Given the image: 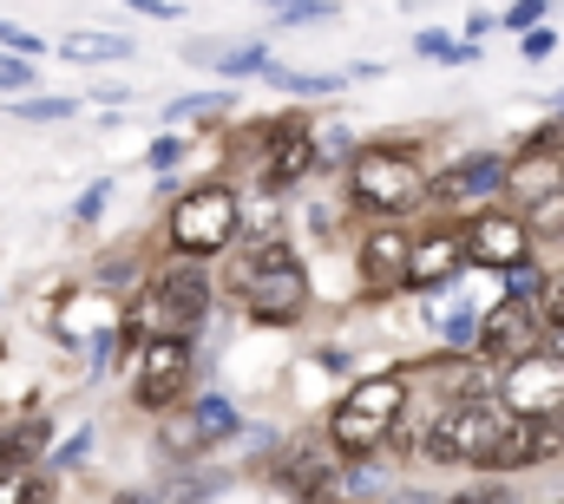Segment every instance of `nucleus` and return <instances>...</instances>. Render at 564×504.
<instances>
[{
	"instance_id": "8",
	"label": "nucleus",
	"mask_w": 564,
	"mask_h": 504,
	"mask_svg": "<svg viewBox=\"0 0 564 504\" xmlns=\"http://www.w3.org/2000/svg\"><path fill=\"white\" fill-rule=\"evenodd\" d=\"M144 315H151L158 335H191V328H204V315H210V275H204V262L177 255L171 269H158Z\"/></svg>"
},
{
	"instance_id": "22",
	"label": "nucleus",
	"mask_w": 564,
	"mask_h": 504,
	"mask_svg": "<svg viewBox=\"0 0 564 504\" xmlns=\"http://www.w3.org/2000/svg\"><path fill=\"white\" fill-rule=\"evenodd\" d=\"M381 492H388V479H381V472H375L368 459L341 472V504H375V498H381Z\"/></svg>"
},
{
	"instance_id": "10",
	"label": "nucleus",
	"mask_w": 564,
	"mask_h": 504,
	"mask_svg": "<svg viewBox=\"0 0 564 504\" xmlns=\"http://www.w3.org/2000/svg\"><path fill=\"white\" fill-rule=\"evenodd\" d=\"M545 315L532 308V302H512V295H499L486 315H479V361L499 374V368H512L519 354H532V348H545Z\"/></svg>"
},
{
	"instance_id": "9",
	"label": "nucleus",
	"mask_w": 564,
	"mask_h": 504,
	"mask_svg": "<svg viewBox=\"0 0 564 504\" xmlns=\"http://www.w3.org/2000/svg\"><path fill=\"white\" fill-rule=\"evenodd\" d=\"M466 255H473V269H492V275H506V269H519V262H539V237H532L525 210H512V204H492V210L466 217Z\"/></svg>"
},
{
	"instance_id": "29",
	"label": "nucleus",
	"mask_w": 564,
	"mask_h": 504,
	"mask_svg": "<svg viewBox=\"0 0 564 504\" xmlns=\"http://www.w3.org/2000/svg\"><path fill=\"white\" fill-rule=\"evenodd\" d=\"M26 86H33V59L0 53V92H26Z\"/></svg>"
},
{
	"instance_id": "4",
	"label": "nucleus",
	"mask_w": 564,
	"mask_h": 504,
	"mask_svg": "<svg viewBox=\"0 0 564 504\" xmlns=\"http://www.w3.org/2000/svg\"><path fill=\"white\" fill-rule=\"evenodd\" d=\"M506 426H512V413H506L499 399L440 406V413L421 426V459H433V465H473V472H486V459H492V446L506 439Z\"/></svg>"
},
{
	"instance_id": "28",
	"label": "nucleus",
	"mask_w": 564,
	"mask_h": 504,
	"mask_svg": "<svg viewBox=\"0 0 564 504\" xmlns=\"http://www.w3.org/2000/svg\"><path fill=\"white\" fill-rule=\"evenodd\" d=\"M539 315H545V328H564V262L545 275V295H539Z\"/></svg>"
},
{
	"instance_id": "11",
	"label": "nucleus",
	"mask_w": 564,
	"mask_h": 504,
	"mask_svg": "<svg viewBox=\"0 0 564 504\" xmlns=\"http://www.w3.org/2000/svg\"><path fill=\"white\" fill-rule=\"evenodd\" d=\"M184 386H191V341L184 335L139 341V354H132V399H139L144 413H164Z\"/></svg>"
},
{
	"instance_id": "21",
	"label": "nucleus",
	"mask_w": 564,
	"mask_h": 504,
	"mask_svg": "<svg viewBox=\"0 0 564 504\" xmlns=\"http://www.w3.org/2000/svg\"><path fill=\"white\" fill-rule=\"evenodd\" d=\"M414 53H421V59H440V66H466V59H479L473 40H446L440 26H421V33H414Z\"/></svg>"
},
{
	"instance_id": "19",
	"label": "nucleus",
	"mask_w": 564,
	"mask_h": 504,
	"mask_svg": "<svg viewBox=\"0 0 564 504\" xmlns=\"http://www.w3.org/2000/svg\"><path fill=\"white\" fill-rule=\"evenodd\" d=\"M191 426H197V432H204V446H210V439H237V426H243V419H237V406H230L224 393H204V399L191 406Z\"/></svg>"
},
{
	"instance_id": "25",
	"label": "nucleus",
	"mask_w": 564,
	"mask_h": 504,
	"mask_svg": "<svg viewBox=\"0 0 564 504\" xmlns=\"http://www.w3.org/2000/svg\"><path fill=\"white\" fill-rule=\"evenodd\" d=\"M545 13H552V0H512V7H506V13H499V26H506V33H519V40H525V33H532V26H545Z\"/></svg>"
},
{
	"instance_id": "17",
	"label": "nucleus",
	"mask_w": 564,
	"mask_h": 504,
	"mask_svg": "<svg viewBox=\"0 0 564 504\" xmlns=\"http://www.w3.org/2000/svg\"><path fill=\"white\" fill-rule=\"evenodd\" d=\"M263 79L282 86V92H295V99H328V92H341L355 73H295V66H270Z\"/></svg>"
},
{
	"instance_id": "32",
	"label": "nucleus",
	"mask_w": 564,
	"mask_h": 504,
	"mask_svg": "<svg viewBox=\"0 0 564 504\" xmlns=\"http://www.w3.org/2000/svg\"><path fill=\"white\" fill-rule=\"evenodd\" d=\"M106 204H112V184H106V177H99V184H93V190H86V197H79V204H73V217H79V223H93V217H99V210H106Z\"/></svg>"
},
{
	"instance_id": "44",
	"label": "nucleus",
	"mask_w": 564,
	"mask_h": 504,
	"mask_svg": "<svg viewBox=\"0 0 564 504\" xmlns=\"http://www.w3.org/2000/svg\"><path fill=\"white\" fill-rule=\"evenodd\" d=\"M0 33H7V26H0Z\"/></svg>"
},
{
	"instance_id": "36",
	"label": "nucleus",
	"mask_w": 564,
	"mask_h": 504,
	"mask_svg": "<svg viewBox=\"0 0 564 504\" xmlns=\"http://www.w3.org/2000/svg\"><path fill=\"white\" fill-rule=\"evenodd\" d=\"M0 46H7V53H20V59H33V53H40V40H33V33H20V26H7V33H0Z\"/></svg>"
},
{
	"instance_id": "3",
	"label": "nucleus",
	"mask_w": 564,
	"mask_h": 504,
	"mask_svg": "<svg viewBox=\"0 0 564 504\" xmlns=\"http://www.w3.org/2000/svg\"><path fill=\"white\" fill-rule=\"evenodd\" d=\"M237 288H243L250 321H263V328H289V321H302V308H308V275H302V262L289 255V243H276V237H263L257 250H243Z\"/></svg>"
},
{
	"instance_id": "42",
	"label": "nucleus",
	"mask_w": 564,
	"mask_h": 504,
	"mask_svg": "<svg viewBox=\"0 0 564 504\" xmlns=\"http://www.w3.org/2000/svg\"><path fill=\"white\" fill-rule=\"evenodd\" d=\"M552 119H564V92H558V99H552Z\"/></svg>"
},
{
	"instance_id": "43",
	"label": "nucleus",
	"mask_w": 564,
	"mask_h": 504,
	"mask_svg": "<svg viewBox=\"0 0 564 504\" xmlns=\"http://www.w3.org/2000/svg\"><path fill=\"white\" fill-rule=\"evenodd\" d=\"M119 504H151V498H139V492H126V498H119Z\"/></svg>"
},
{
	"instance_id": "34",
	"label": "nucleus",
	"mask_w": 564,
	"mask_h": 504,
	"mask_svg": "<svg viewBox=\"0 0 564 504\" xmlns=\"http://www.w3.org/2000/svg\"><path fill=\"white\" fill-rule=\"evenodd\" d=\"M112 354H119V335L106 328V335H99V341L86 348V361H93V374H106V368H112Z\"/></svg>"
},
{
	"instance_id": "30",
	"label": "nucleus",
	"mask_w": 564,
	"mask_h": 504,
	"mask_svg": "<svg viewBox=\"0 0 564 504\" xmlns=\"http://www.w3.org/2000/svg\"><path fill=\"white\" fill-rule=\"evenodd\" d=\"M519 53H525L532 66H539V59H552V53H558V26H532V33L519 40Z\"/></svg>"
},
{
	"instance_id": "24",
	"label": "nucleus",
	"mask_w": 564,
	"mask_h": 504,
	"mask_svg": "<svg viewBox=\"0 0 564 504\" xmlns=\"http://www.w3.org/2000/svg\"><path fill=\"white\" fill-rule=\"evenodd\" d=\"M79 106L73 99H13V119H26V125H66Z\"/></svg>"
},
{
	"instance_id": "12",
	"label": "nucleus",
	"mask_w": 564,
	"mask_h": 504,
	"mask_svg": "<svg viewBox=\"0 0 564 504\" xmlns=\"http://www.w3.org/2000/svg\"><path fill=\"white\" fill-rule=\"evenodd\" d=\"M466 269H473V255H466V223H433V230L414 237L408 288H414V295H440V288H453Z\"/></svg>"
},
{
	"instance_id": "6",
	"label": "nucleus",
	"mask_w": 564,
	"mask_h": 504,
	"mask_svg": "<svg viewBox=\"0 0 564 504\" xmlns=\"http://www.w3.org/2000/svg\"><path fill=\"white\" fill-rule=\"evenodd\" d=\"M492 399H499L506 413H519V419H564V361L552 348L519 354L512 368H499Z\"/></svg>"
},
{
	"instance_id": "38",
	"label": "nucleus",
	"mask_w": 564,
	"mask_h": 504,
	"mask_svg": "<svg viewBox=\"0 0 564 504\" xmlns=\"http://www.w3.org/2000/svg\"><path fill=\"white\" fill-rule=\"evenodd\" d=\"M126 7H139V13H151V20H177V7H171V0H126Z\"/></svg>"
},
{
	"instance_id": "5",
	"label": "nucleus",
	"mask_w": 564,
	"mask_h": 504,
	"mask_svg": "<svg viewBox=\"0 0 564 504\" xmlns=\"http://www.w3.org/2000/svg\"><path fill=\"white\" fill-rule=\"evenodd\" d=\"M237 223H243L237 190L204 184V190L177 197V210H171V250L191 255V262H204V255H217V250H230V243H237Z\"/></svg>"
},
{
	"instance_id": "1",
	"label": "nucleus",
	"mask_w": 564,
	"mask_h": 504,
	"mask_svg": "<svg viewBox=\"0 0 564 504\" xmlns=\"http://www.w3.org/2000/svg\"><path fill=\"white\" fill-rule=\"evenodd\" d=\"M408 399H414V374H375V380H355L335 413H328V446L341 459H375L401 419H408Z\"/></svg>"
},
{
	"instance_id": "37",
	"label": "nucleus",
	"mask_w": 564,
	"mask_h": 504,
	"mask_svg": "<svg viewBox=\"0 0 564 504\" xmlns=\"http://www.w3.org/2000/svg\"><path fill=\"white\" fill-rule=\"evenodd\" d=\"M177 157H184V144H177V138H158V144H151V164H158V171H171Z\"/></svg>"
},
{
	"instance_id": "23",
	"label": "nucleus",
	"mask_w": 564,
	"mask_h": 504,
	"mask_svg": "<svg viewBox=\"0 0 564 504\" xmlns=\"http://www.w3.org/2000/svg\"><path fill=\"white\" fill-rule=\"evenodd\" d=\"M545 275H552L545 262H519V269H506L499 282H506V295H512V302H532V308H539V295H545Z\"/></svg>"
},
{
	"instance_id": "40",
	"label": "nucleus",
	"mask_w": 564,
	"mask_h": 504,
	"mask_svg": "<svg viewBox=\"0 0 564 504\" xmlns=\"http://www.w3.org/2000/svg\"><path fill=\"white\" fill-rule=\"evenodd\" d=\"M545 348H552V354L564 361V328H552V335H545Z\"/></svg>"
},
{
	"instance_id": "15",
	"label": "nucleus",
	"mask_w": 564,
	"mask_h": 504,
	"mask_svg": "<svg viewBox=\"0 0 564 504\" xmlns=\"http://www.w3.org/2000/svg\"><path fill=\"white\" fill-rule=\"evenodd\" d=\"M408 262H414V237L401 230V223H381V230H368L361 237V282L368 288H408Z\"/></svg>"
},
{
	"instance_id": "20",
	"label": "nucleus",
	"mask_w": 564,
	"mask_h": 504,
	"mask_svg": "<svg viewBox=\"0 0 564 504\" xmlns=\"http://www.w3.org/2000/svg\"><path fill=\"white\" fill-rule=\"evenodd\" d=\"M59 53H66V59H86V66H93V59H132V40H126V33H73Z\"/></svg>"
},
{
	"instance_id": "27",
	"label": "nucleus",
	"mask_w": 564,
	"mask_h": 504,
	"mask_svg": "<svg viewBox=\"0 0 564 504\" xmlns=\"http://www.w3.org/2000/svg\"><path fill=\"white\" fill-rule=\"evenodd\" d=\"M217 112H230V92H191L171 106V119H217Z\"/></svg>"
},
{
	"instance_id": "26",
	"label": "nucleus",
	"mask_w": 564,
	"mask_h": 504,
	"mask_svg": "<svg viewBox=\"0 0 564 504\" xmlns=\"http://www.w3.org/2000/svg\"><path fill=\"white\" fill-rule=\"evenodd\" d=\"M453 504H525V498L512 492V479H479V485H466Z\"/></svg>"
},
{
	"instance_id": "31",
	"label": "nucleus",
	"mask_w": 564,
	"mask_h": 504,
	"mask_svg": "<svg viewBox=\"0 0 564 504\" xmlns=\"http://www.w3.org/2000/svg\"><path fill=\"white\" fill-rule=\"evenodd\" d=\"M210 492H224V479H217V472H204V479H184V485L171 492V504H204Z\"/></svg>"
},
{
	"instance_id": "13",
	"label": "nucleus",
	"mask_w": 564,
	"mask_h": 504,
	"mask_svg": "<svg viewBox=\"0 0 564 504\" xmlns=\"http://www.w3.org/2000/svg\"><path fill=\"white\" fill-rule=\"evenodd\" d=\"M341 452L335 446H295L282 459V492L295 504H341Z\"/></svg>"
},
{
	"instance_id": "39",
	"label": "nucleus",
	"mask_w": 564,
	"mask_h": 504,
	"mask_svg": "<svg viewBox=\"0 0 564 504\" xmlns=\"http://www.w3.org/2000/svg\"><path fill=\"white\" fill-rule=\"evenodd\" d=\"M492 26H499V20H492V13H473V20H466V40H473V46H479V40H486V33H492Z\"/></svg>"
},
{
	"instance_id": "33",
	"label": "nucleus",
	"mask_w": 564,
	"mask_h": 504,
	"mask_svg": "<svg viewBox=\"0 0 564 504\" xmlns=\"http://www.w3.org/2000/svg\"><path fill=\"white\" fill-rule=\"evenodd\" d=\"M0 504H40V485L20 479V472H7V479H0Z\"/></svg>"
},
{
	"instance_id": "18",
	"label": "nucleus",
	"mask_w": 564,
	"mask_h": 504,
	"mask_svg": "<svg viewBox=\"0 0 564 504\" xmlns=\"http://www.w3.org/2000/svg\"><path fill=\"white\" fill-rule=\"evenodd\" d=\"M433 328H440V354H479V308H446Z\"/></svg>"
},
{
	"instance_id": "41",
	"label": "nucleus",
	"mask_w": 564,
	"mask_h": 504,
	"mask_svg": "<svg viewBox=\"0 0 564 504\" xmlns=\"http://www.w3.org/2000/svg\"><path fill=\"white\" fill-rule=\"evenodd\" d=\"M270 7H282V13H295V7H308V0H270Z\"/></svg>"
},
{
	"instance_id": "7",
	"label": "nucleus",
	"mask_w": 564,
	"mask_h": 504,
	"mask_svg": "<svg viewBox=\"0 0 564 504\" xmlns=\"http://www.w3.org/2000/svg\"><path fill=\"white\" fill-rule=\"evenodd\" d=\"M512 197V157L506 151H466V157H453L440 177H433V204H446V210H492V204H506Z\"/></svg>"
},
{
	"instance_id": "16",
	"label": "nucleus",
	"mask_w": 564,
	"mask_h": 504,
	"mask_svg": "<svg viewBox=\"0 0 564 504\" xmlns=\"http://www.w3.org/2000/svg\"><path fill=\"white\" fill-rule=\"evenodd\" d=\"M53 335H59V341H86V348H93V341L106 335V302H99V288H73V295L53 308Z\"/></svg>"
},
{
	"instance_id": "35",
	"label": "nucleus",
	"mask_w": 564,
	"mask_h": 504,
	"mask_svg": "<svg viewBox=\"0 0 564 504\" xmlns=\"http://www.w3.org/2000/svg\"><path fill=\"white\" fill-rule=\"evenodd\" d=\"M86 446H93V426H79V432L53 452V465H79V459H86Z\"/></svg>"
},
{
	"instance_id": "2",
	"label": "nucleus",
	"mask_w": 564,
	"mask_h": 504,
	"mask_svg": "<svg viewBox=\"0 0 564 504\" xmlns=\"http://www.w3.org/2000/svg\"><path fill=\"white\" fill-rule=\"evenodd\" d=\"M348 204L381 217V223H401L408 210L433 204V177L408 144H361L348 157Z\"/></svg>"
},
{
	"instance_id": "14",
	"label": "nucleus",
	"mask_w": 564,
	"mask_h": 504,
	"mask_svg": "<svg viewBox=\"0 0 564 504\" xmlns=\"http://www.w3.org/2000/svg\"><path fill=\"white\" fill-rule=\"evenodd\" d=\"M315 157H322L315 125L282 119V125H270V138H263V184H270V190H295V184L315 171Z\"/></svg>"
}]
</instances>
